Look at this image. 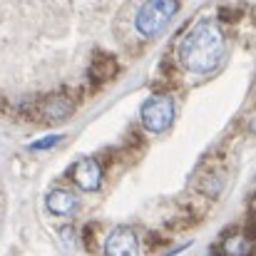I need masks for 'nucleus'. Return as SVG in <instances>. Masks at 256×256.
I'll return each instance as SVG.
<instances>
[{
    "label": "nucleus",
    "instance_id": "obj_7",
    "mask_svg": "<svg viewBox=\"0 0 256 256\" xmlns=\"http://www.w3.org/2000/svg\"><path fill=\"white\" fill-rule=\"evenodd\" d=\"M100 58H102V62L90 65V78H92V82H97V85L112 80V78L120 72V65H117V58H114V55L100 50Z\"/></svg>",
    "mask_w": 256,
    "mask_h": 256
},
{
    "label": "nucleus",
    "instance_id": "obj_9",
    "mask_svg": "<svg viewBox=\"0 0 256 256\" xmlns=\"http://www.w3.org/2000/svg\"><path fill=\"white\" fill-rule=\"evenodd\" d=\"M222 254L224 256H249L252 254V242H249V236H242V234L226 236L224 244H222Z\"/></svg>",
    "mask_w": 256,
    "mask_h": 256
},
{
    "label": "nucleus",
    "instance_id": "obj_2",
    "mask_svg": "<svg viewBox=\"0 0 256 256\" xmlns=\"http://www.w3.org/2000/svg\"><path fill=\"white\" fill-rule=\"evenodd\" d=\"M179 10V0H147L134 15V30L142 38H154Z\"/></svg>",
    "mask_w": 256,
    "mask_h": 256
},
{
    "label": "nucleus",
    "instance_id": "obj_4",
    "mask_svg": "<svg viewBox=\"0 0 256 256\" xmlns=\"http://www.w3.org/2000/svg\"><path fill=\"white\" fill-rule=\"evenodd\" d=\"M140 236L130 226H117L104 239V256H137Z\"/></svg>",
    "mask_w": 256,
    "mask_h": 256
},
{
    "label": "nucleus",
    "instance_id": "obj_8",
    "mask_svg": "<svg viewBox=\"0 0 256 256\" xmlns=\"http://www.w3.org/2000/svg\"><path fill=\"white\" fill-rule=\"evenodd\" d=\"M75 102L68 100V97H55L50 100L48 104H40V112H42V120L45 122H55V120H65L75 112Z\"/></svg>",
    "mask_w": 256,
    "mask_h": 256
},
{
    "label": "nucleus",
    "instance_id": "obj_3",
    "mask_svg": "<svg viewBox=\"0 0 256 256\" xmlns=\"http://www.w3.org/2000/svg\"><path fill=\"white\" fill-rule=\"evenodd\" d=\"M176 117V107H174V100L170 94H152L144 100L142 110H140V120L144 124V130L150 132H164L170 130L172 122Z\"/></svg>",
    "mask_w": 256,
    "mask_h": 256
},
{
    "label": "nucleus",
    "instance_id": "obj_6",
    "mask_svg": "<svg viewBox=\"0 0 256 256\" xmlns=\"http://www.w3.org/2000/svg\"><path fill=\"white\" fill-rule=\"evenodd\" d=\"M45 206H48V212L55 214V216H70V214L78 212L80 202H78V196H75L70 189L58 186V189H52V192L45 196Z\"/></svg>",
    "mask_w": 256,
    "mask_h": 256
},
{
    "label": "nucleus",
    "instance_id": "obj_10",
    "mask_svg": "<svg viewBox=\"0 0 256 256\" xmlns=\"http://www.w3.org/2000/svg\"><path fill=\"white\" fill-rule=\"evenodd\" d=\"M62 140H65L62 134H50V137H45V140L32 142V150H50L52 144H58V142H62Z\"/></svg>",
    "mask_w": 256,
    "mask_h": 256
},
{
    "label": "nucleus",
    "instance_id": "obj_5",
    "mask_svg": "<svg viewBox=\"0 0 256 256\" xmlns=\"http://www.w3.org/2000/svg\"><path fill=\"white\" fill-rule=\"evenodd\" d=\"M70 176H72V182H75V186H78V189H82V192H97V189L102 186L104 172H102L100 160H94V157H85V160H80V162L72 167Z\"/></svg>",
    "mask_w": 256,
    "mask_h": 256
},
{
    "label": "nucleus",
    "instance_id": "obj_1",
    "mask_svg": "<svg viewBox=\"0 0 256 256\" xmlns=\"http://www.w3.org/2000/svg\"><path fill=\"white\" fill-rule=\"evenodd\" d=\"M224 50H226V40L219 22L204 20L196 28H192L186 38L179 42V62L189 72L206 75L222 62Z\"/></svg>",
    "mask_w": 256,
    "mask_h": 256
}]
</instances>
